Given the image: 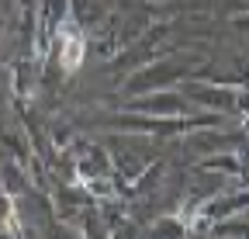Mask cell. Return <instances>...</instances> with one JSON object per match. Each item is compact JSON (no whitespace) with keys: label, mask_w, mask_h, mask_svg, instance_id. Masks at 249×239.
Wrapping results in <instances>:
<instances>
[{"label":"cell","mask_w":249,"mask_h":239,"mask_svg":"<svg viewBox=\"0 0 249 239\" xmlns=\"http://www.w3.org/2000/svg\"><path fill=\"white\" fill-rule=\"evenodd\" d=\"M83 52H87V38L80 32L76 21H66L59 28V66L66 73H76L83 63Z\"/></svg>","instance_id":"cell-1"},{"label":"cell","mask_w":249,"mask_h":239,"mask_svg":"<svg viewBox=\"0 0 249 239\" xmlns=\"http://www.w3.org/2000/svg\"><path fill=\"white\" fill-rule=\"evenodd\" d=\"M0 236H18V208L7 194H0Z\"/></svg>","instance_id":"cell-2"}]
</instances>
